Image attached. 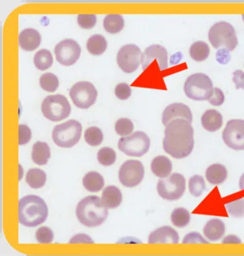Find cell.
Segmentation results:
<instances>
[{
  "label": "cell",
  "instance_id": "60d3db41",
  "mask_svg": "<svg viewBox=\"0 0 244 256\" xmlns=\"http://www.w3.org/2000/svg\"><path fill=\"white\" fill-rule=\"evenodd\" d=\"M131 93V88L126 83L118 84L114 90L116 96L120 100H128L130 97Z\"/></svg>",
  "mask_w": 244,
  "mask_h": 256
},
{
  "label": "cell",
  "instance_id": "8d00e7d4",
  "mask_svg": "<svg viewBox=\"0 0 244 256\" xmlns=\"http://www.w3.org/2000/svg\"><path fill=\"white\" fill-rule=\"evenodd\" d=\"M116 130L120 136H124L131 134L134 130V124L129 118H120L116 122Z\"/></svg>",
  "mask_w": 244,
  "mask_h": 256
},
{
  "label": "cell",
  "instance_id": "4dcf8cb0",
  "mask_svg": "<svg viewBox=\"0 0 244 256\" xmlns=\"http://www.w3.org/2000/svg\"><path fill=\"white\" fill-rule=\"evenodd\" d=\"M171 220L174 226L184 228L190 224V216L188 210L183 208H175L172 212Z\"/></svg>",
  "mask_w": 244,
  "mask_h": 256
},
{
  "label": "cell",
  "instance_id": "5bb4252c",
  "mask_svg": "<svg viewBox=\"0 0 244 256\" xmlns=\"http://www.w3.org/2000/svg\"><path fill=\"white\" fill-rule=\"evenodd\" d=\"M222 138L230 148L244 150V120H229L223 131Z\"/></svg>",
  "mask_w": 244,
  "mask_h": 256
},
{
  "label": "cell",
  "instance_id": "7c38bea8",
  "mask_svg": "<svg viewBox=\"0 0 244 256\" xmlns=\"http://www.w3.org/2000/svg\"><path fill=\"white\" fill-rule=\"evenodd\" d=\"M144 167L141 162L129 160L120 166L118 179L124 187L132 188L141 183L144 177Z\"/></svg>",
  "mask_w": 244,
  "mask_h": 256
},
{
  "label": "cell",
  "instance_id": "74e56055",
  "mask_svg": "<svg viewBox=\"0 0 244 256\" xmlns=\"http://www.w3.org/2000/svg\"><path fill=\"white\" fill-rule=\"evenodd\" d=\"M36 241L40 244H50L54 240V232L49 227L42 226L36 230Z\"/></svg>",
  "mask_w": 244,
  "mask_h": 256
},
{
  "label": "cell",
  "instance_id": "7dc6e473",
  "mask_svg": "<svg viewBox=\"0 0 244 256\" xmlns=\"http://www.w3.org/2000/svg\"><path fill=\"white\" fill-rule=\"evenodd\" d=\"M241 240L234 235H229L222 240V244H240Z\"/></svg>",
  "mask_w": 244,
  "mask_h": 256
},
{
  "label": "cell",
  "instance_id": "d6a6232c",
  "mask_svg": "<svg viewBox=\"0 0 244 256\" xmlns=\"http://www.w3.org/2000/svg\"><path fill=\"white\" fill-rule=\"evenodd\" d=\"M40 82L41 88L48 92L56 91L59 86L58 77L52 73H46L41 76Z\"/></svg>",
  "mask_w": 244,
  "mask_h": 256
},
{
  "label": "cell",
  "instance_id": "bcb514c9",
  "mask_svg": "<svg viewBox=\"0 0 244 256\" xmlns=\"http://www.w3.org/2000/svg\"><path fill=\"white\" fill-rule=\"evenodd\" d=\"M216 60L221 64H227L230 60V55L228 51L222 48L216 53Z\"/></svg>",
  "mask_w": 244,
  "mask_h": 256
},
{
  "label": "cell",
  "instance_id": "603a6c76",
  "mask_svg": "<svg viewBox=\"0 0 244 256\" xmlns=\"http://www.w3.org/2000/svg\"><path fill=\"white\" fill-rule=\"evenodd\" d=\"M227 177L226 168L220 164H214L206 169L207 181L212 185L218 186L224 183Z\"/></svg>",
  "mask_w": 244,
  "mask_h": 256
},
{
  "label": "cell",
  "instance_id": "e0dca14e",
  "mask_svg": "<svg viewBox=\"0 0 244 256\" xmlns=\"http://www.w3.org/2000/svg\"><path fill=\"white\" fill-rule=\"evenodd\" d=\"M180 236L175 229L169 226H164L157 228L149 236L148 243L176 244L179 243Z\"/></svg>",
  "mask_w": 244,
  "mask_h": 256
},
{
  "label": "cell",
  "instance_id": "7a4b0ae2",
  "mask_svg": "<svg viewBox=\"0 0 244 256\" xmlns=\"http://www.w3.org/2000/svg\"><path fill=\"white\" fill-rule=\"evenodd\" d=\"M108 210L100 196H88L77 204L76 214L79 222L88 227H96L106 220Z\"/></svg>",
  "mask_w": 244,
  "mask_h": 256
},
{
  "label": "cell",
  "instance_id": "b9f144b4",
  "mask_svg": "<svg viewBox=\"0 0 244 256\" xmlns=\"http://www.w3.org/2000/svg\"><path fill=\"white\" fill-rule=\"evenodd\" d=\"M32 130L26 124H20L19 126V144L24 145L28 144L32 138Z\"/></svg>",
  "mask_w": 244,
  "mask_h": 256
},
{
  "label": "cell",
  "instance_id": "30bf717a",
  "mask_svg": "<svg viewBox=\"0 0 244 256\" xmlns=\"http://www.w3.org/2000/svg\"><path fill=\"white\" fill-rule=\"evenodd\" d=\"M69 94L77 108L88 110L95 104L98 93L94 84L84 81L76 83L70 90Z\"/></svg>",
  "mask_w": 244,
  "mask_h": 256
},
{
  "label": "cell",
  "instance_id": "5b68a950",
  "mask_svg": "<svg viewBox=\"0 0 244 256\" xmlns=\"http://www.w3.org/2000/svg\"><path fill=\"white\" fill-rule=\"evenodd\" d=\"M82 126L76 120H70L55 126L52 130L53 141L57 146L69 148L75 146L80 140Z\"/></svg>",
  "mask_w": 244,
  "mask_h": 256
},
{
  "label": "cell",
  "instance_id": "9c48e42d",
  "mask_svg": "<svg viewBox=\"0 0 244 256\" xmlns=\"http://www.w3.org/2000/svg\"><path fill=\"white\" fill-rule=\"evenodd\" d=\"M186 181L182 174L174 173L168 178L160 180L158 183L157 191L164 200H177L184 196Z\"/></svg>",
  "mask_w": 244,
  "mask_h": 256
},
{
  "label": "cell",
  "instance_id": "484cf974",
  "mask_svg": "<svg viewBox=\"0 0 244 256\" xmlns=\"http://www.w3.org/2000/svg\"><path fill=\"white\" fill-rule=\"evenodd\" d=\"M108 48V42L102 34H94L87 42V49L90 53L95 56H100Z\"/></svg>",
  "mask_w": 244,
  "mask_h": 256
},
{
  "label": "cell",
  "instance_id": "e575fe53",
  "mask_svg": "<svg viewBox=\"0 0 244 256\" xmlns=\"http://www.w3.org/2000/svg\"><path fill=\"white\" fill-rule=\"evenodd\" d=\"M205 190V182L202 176L196 175L190 178L188 183V190L192 196L198 198L202 196Z\"/></svg>",
  "mask_w": 244,
  "mask_h": 256
},
{
  "label": "cell",
  "instance_id": "2e32d148",
  "mask_svg": "<svg viewBox=\"0 0 244 256\" xmlns=\"http://www.w3.org/2000/svg\"><path fill=\"white\" fill-rule=\"evenodd\" d=\"M177 118H183L192 124V114L190 108L181 103H174L167 106L162 114L164 126H167L172 120Z\"/></svg>",
  "mask_w": 244,
  "mask_h": 256
},
{
  "label": "cell",
  "instance_id": "ee69618b",
  "mask_svg": "<svg viewBox=\"0 0 244 256\" xmlns=\"http://www.w3.org/2000/svg\"><path fill=\"white\" fill-rule=\"evenodd\" d=\"M233 82L236 84V89L244 90V72L243 71L236 70L233 73Z\"/></svg>",
  "mask_w": 244,
  "mask_h": 256
},
{
  "label": "cell",
  "instance_id": "3957f363",
  "mask_svg": "<svg viewBox=\"0 0 244 256\" xmlns=\"http://www.w3.org/2000/svg\"><path fill=\"white\" fill-rule=\"evenodd\" d=\"M18 214L20 224L28 227H36L46 221L48 208L40 196L30 194L20 198Z\"/></svg>",
  "mask_w": 244,
  "mask_h": 256
},
{
  "label": "cell",
  "instance_id": "d4e9b609",
  "mask_svg": "<svg viewBox=\"0 0 244 256\" xmlns=\"http://www.w3.org/2000/svg\"><path fill=\"white\" fill-rule=\"evenodd\" d=\"M82 184L88 192H98L104 187V178L98 172H90L84 176Z\"/></svg>",
  "mask_w": 244,
  "mask_h": 256
},
{
  "label": "cell",
  "instance_id": "f6af8a7d",
  "mask_svg": "<svg viewBox=\"0 0 244 256\" xmlns=\"http://www.w3.org/2000/svg\"><path fill=\"white\" fill-rule=\"evenodd\" d=\"M70 244H94L95 242L92 239L91 237L85 234H78L72 238Z\"/></svg>",
  "mask_w": 244,
  "mask_h": 256
},
{
  "label": "cell",
  "instance_id": "ab89813d",
  "mask_svg": "<svg viewBox=\"0 0 244 256\" xmlns=\"http://www.w3.org/2000/svg\"><path fill=\"white\" fill-rule=\"evenodd\" d=\"M224 100L225 96L222 90L218 88H212V93L208 100L209 103L214 106H220L224 104Z\"/></svg>",
  "mask_w": 244,
  "mask_h": 256
},
{
  "label": "cell",
  "instance_id": "4fadbf2b",
  "mask_svg": "<svg viewBox=\"0 0 244 256\" xmlns=\"http://www.w3.org/2000/svg\"><path fill=\"white\" fill-rule=\"evenodd\" d=\"M81 52L78 43L71 38L62 40L54 48L57 61L66 66L74 64L80 57Z\"/></svg>",
  "mask_w": 244,
  "mask_h": 256
},
{
  "label": "cell",
  "instance_id": "83f0119b",
  "mask_svg": "<svg viewBox=\"0 0 244 256\" xmlns=\"http://www.w3.org/2000/svg\"><path fill=\"white\" fill-rule=\"evenodd\" d=\"M46 174L40 169H30L26 174V182L32 189H40L45 185Z\"/></svg>",
  "mask_w": 244,
  "mask_h": 256
},
{
  "label": "cell",
  "instance_id": "6da1fadb",
  "mask_svg": "<svg viewBox=\"0 0 244 256\" xmlns=\"http://www.w3.org/2000/svg\"><path fill=\"white\" fill-rule=\"evenodd\" d=\"M194 130L192 124L183 118L172 120L166 126L164 150L174 158H186L194 148Z\"/></svg>",
  "mask_w": 244,
  "mask_h": 256
},
{
  "label": "cell",
  "instance_id": "1f68e13d",
  "mask_svg": "<svg viewBox=\"0 0 244 256\" xmlns=\"http://www.w3.org/2000/svg\"><path fill=\"white\" fill-rule=\"evenodd\" d=\"M84 138L86 142L92 146H98L104 141V134L102 130L97 126H92L86 130Z\"/></svg>",
  "mask_w": 244,
  "mask_h": 256
},
{
  "label": "cell",
  "instance_id": "836d02e7",
  "mask_svg": "<svg viewBox=\"0 0 244 256\" xmlns=\"http://www.w3.org/2000/svg\"><path fill=\"white\" fill-rule=\"evenodd\" d=\"M116 151L110 147H104L98 153V160L100 164L104 166H110L116 162Z\"/></svg>",
  "mask_w": 244,
  "mask_h": 256
},
{
  "label": "cell",
  "instance_id": "4316f807",
  "mask_svg": "<svg viewBox=\"0 0 244 256\" xmlns=\"http://www.w3.org/2000/svg\"><path fill=\"white\" fill-rule=\"evenodd\" d=\"M124 21L122 16L118 14H110L104 20V30L110 34H116L124 28Z\"/></svg>",
  "mask_w": 244,
  "mask_h": 256
},
{
  "label": "cell",
  "instance_id": "7402d4cb",
  "mask_svg": "<svg viewBox=\"0 0 244 256\" xmlns=\"http://www.w3.org/2000/svg\"><path fill=\"white\" fill-rule=\"evenodd\" d=\"M151 170L156 176L162 179L168 178L172 171V163L168 157L159 156L152 161Z\"/></svg>",
  "mask_w": 244,
  "mask_h": 256
},
{
  "label": "cell",
  "instance_id": "8992f818",
  "mask_svg": "<svg viewBox=\"0 0 244 256\" xmlns=\"http://www.w3.org/2000/svg\"><path fill=\"white\" fill-rule=\"evenodd\" d=\"M212 80L204 73L190 75L184 84L186 95L194 101L208 100L212 93Z\"/></svg>",
  "mask_w": 244,
  "mask_h": 256
},
{
  "label": "cell",
  "instance_id": "cb8c5ba5",
  "mask_svg": "<svg viewBox=\"0 0 244 256\" xmlns=\"http://www.w3.org/2000/svg\"><path fill=\"white\" fill-rule=\"evenodd\" d=\"M50 156V147L47 143L41 141L34 143L32 151V160L34 164L38 166L46 164Z\"/></svg>",
  "mask_w": 244,
  "mask_h": 256
},
{
  "label": "cell",
  "instance_id": "681fc988",
  "mask_svg": "<svg viewBox=\"0 0 244 256\" xmlns=\"http://www.w3.org/2000/svg\"><path fill=\"white\" fill-rule=\"evenodd\" d=\"M242 18H243V20H244V15L242 16Z\"/></svg>",
  "mask_w": 244,
  "mask_h": 256
},
{
  "label": "cell",
  "instance_id": "d6986e66",
  "mask_svg": "<svg viewBox=\"0 0 244 256\" xmlns=\"http://www.w3.org/2000/svg\"><path fill=\"white\" fill-rule=\"evenodd\" d=\"M225 224L222 220L218 218L211 219L206 222L204 233L207 240L210 242H217L222 238L225 234Z\"/></svg>",
  "mask_w": 244,
  "mask_h": 256
},
{
  "label": "cell",
  "instance_id": "f546056e",
  "mask_svg": "<svg viewBox=\"0 0 244 256\" xmlns=\"http://www.w3.org/2000/svg\"><path fill=\"white\" fill-rule=\"evenodd\" d=\"M52 63V55L50 51L46 49H41L34 54V66L40 71L46 70L50 68Z\"/></svg>",
  "mask_w": 244,
  "mask_h": 256
},
{
  "label": "cell",
  "instance_id": "f35d334b",
  "mask_svg": "<svg viewBox=\"0 0 244 256\" xmlns=\"http://www.w3.org/2000/svg\"><path fill=\"white\" fill-rule=\"evenodd\" d=\"M78 22L81 28L90 30L96 26L97 16L94 14H80L78 16Z\"/></svg>",
  "mask_w": 244,
  "mask_h": 256
},
{
  "label": "cell",
  "instance_id": "ba28073f",
  "mask_svg": "<svg viewBox=\"0 0 244 256\" xmlns=\"http://www.w3.org/2000/svg\"><path fill=\"white\" fill-rule=\"evenodd\" d=\"M118 147L120 151L128 156L142 157L149 150L150 139L145 132L136 131L130 136L120 138Z\"/></svg>",
  "mask_w": 244,
  "mask_h": 256
},
{
  "label": "cell",
  "instance_id": "ac0fdd59",
  "mask_svg": "<svg viewBox=\"0 0 244 256\" xmlns=\"http://www.w3.org/2000/svg\"><path fill=\"white\" fill-rule=\"evenodd\" d=\"M41 36L38 30L32 28H26L20 32L19 43L20 48L26 51L36 50L40 46Z\"/></svg>",
  "mask_w": 244,
  "mask_h": 256
},
{
  "label": "cell",
  "instance_id": "f1b7e54d",
  "mask_svg": "<svg viewBox=\"0 0 244 256\" xmlns=\"http://www.w3.org/2000/svg\"><path fill=\"white\" fill-rule=\"evenodd\" d=\"M210 48L204 42H194L190 47V54L192 60L202 62L206 60L210 54Z\"/></svg>",
  "mask_w": 244,
  "mask_h": 256
},
{
  "label": "cell",
  "instance_id": "44dd1931",
  "mask_svg": "<svg viewBox=\"0 0 244 256\" xmlns=\"http://www.w3.org/2000/svg\"><path fill=\"white\" fill-rule=\"evenodd\" d=\"M102 200L108 208L114 210L120 206L122 202V194L116 186H110L104 188L102 194Z\"/></svg>",
  "mask_w": 244,
  "mask_h": 256
},
{
  "label": "cell",
  "instance_id": "c3c4849f",
  "mask_svg": "<svg viewBox=\"0 0 244 256\" xmlns=\"http://www.w3.org/2000/svg\"><path fill=\"white\" fill-rule=\"evenodd\" d=\"M239 188L240 190H244V173L242 175L239 182Z\"/></svg>",
  "mask_w": 244,
  "mask_h": 256
},
{
  "label": "cell",
  "instance_id": "277c9868",
  "mask_svg": "<svg viewBox=\"0 0 244 256\" xmlns=\"http://www.w3.org/2000/svg\"><path fill=\"white\" fill-rule=\"evenodd\" d=\"M209 42L215 48H222L231 52L238 44V40L233 26L229 22H216L208 32Z\"/></svg>",
  "mask_w": 244,
  "mask_h": 256
},
{
  "label": "cell",
  "instance_id": "9a60e30c",
  "mask_svg": "<svg viewBox=\"0 0 244 256\" xmlns=\"http://www.w3.org/2000/svg\"><path fill=\"white\" fill-rule=\"evenodd\" d=\"M154 59H157L160 70L163 71L168 68V52L164 46L153 44L146 48L142 56V69L145 70L151 64Z\"/></svg>",
  "mask_w": 244,
  "mask_h": 256
},
{
  "label": "cell",
  "instance_id": "52a82bcc",
  "mask_svg": "<svg viewBox=\"0 0 244 256\" xmlns=\"http://www.w3.org/2000/svg\"><path fill=\"white\" fill-rule=\"evenodd\" d=\"M41 110L47 120L58 122L68 118L71 106L65 96L58 94L45 98L41 105Z\"/></svg>",
  "mask_w": 244,
  "mask_h": 256
},
{
  "label": "cell",
  "instance_id": "ffe728a7",
  "mask_svg": "<svg viewBox=\"0 0 244 256\" xmlns=\"http://www.w3.org/2000/svg\"><path fill=\"white\" fill-rule=\"evenodd\" d=\"M202 124L204 129L208 132H215L222 128L223 118L218 110H206L202 114Z\"/></svg>",
  "mask_w": 244,
  "mask_h": 256
},
{
  "label": "cell",
  "instance_id": "7bdbcfd3",
  "mask_svg": "<svg viewBox=\"0 0 244 256\" xmlns=\"http://www.w3.org/2000/svg\"><path fill=\"white\" fill-rule=\"evenodd\" d=\"M183 244H209L200 233L190 232L184 237Z\"/></svg>",
  "mask_w": 244,
  "mask_h": 256
},
{
  "label": "cell",
  "instance_id": "d590c367",
  "mask_svg": "<svg viewBox=\"0 0 244 256\" xmlns=\"http://www.w3.org/2000/svg\"><path fill=\"white\" fill-rule=\"evenodd\" d=\"M226 208L228 214L235 218L244 217V198H240L228 202Z\"/></svg>",
  "mask_w": 244,
  "mask_h": 256
},
{
  "label": "cell",
  "instance_id": "8fae6325",
  "mask_svg": "<svg viewBox=\"0 0 244 256\" xmlns=\"http://www.w3.org/2000/svg\"><path fill=\"white\" fill-rule=\"evenodd\" d=\"M142 50L136 45L126 44L120 48L116 56L118 66L125 73L136 71L142 62Z\"/></svg>",
  "mask_w": 244,
  "mask_h": 256
}]
</instances>
